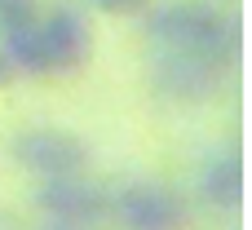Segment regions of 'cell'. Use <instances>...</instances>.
<instances>
[{"mask_svg":"<svg viewBox=\"0 0 252 230\" xmlns=\"http://www.w3.org/2000/svg\"><path fill=\"white\" fill-rule=\"evenodd\" d=\"M13 75H18V66H13V58H9V53L0 49V89H4V84H13Z\"/></svg>","mask_w":252,"mask_h":230,"instance_id":"30bf717a","label":"cell"},{"mask_svg":"<svg viewBox=\"0 0 252 230\" xmlns=\"http://www.w3.org/2000/svg\"><path fill=\"white\" fill-rule=\"evenodd\" d=\"M49 230H80V226H62V222H53V226H49Z\"/></svg>","mask_w":252,"mask_h":230,"instance_id":"8fae6325","label":"cell"},{"mask_svg":"<svg viewBox=\"0 0 252 230\" xmlns=\"http://www.w3.org/2000/svg\"><path fill=\"white\" fill-rule=\"evenodd\" d=\"M230 58H217V53H195V49H168L159 44L155 58H151V80L159 93L177 98V102H199L208 93L221 89V80L230 75Z\"/></svg>","mask_w":252,"mask_h":230,"instance_id":"3957f363","label":"cell"},{"mask_svg":"<svg viewBox=\"0 0 252 230\" xmlns=\"http://www.w3.org/2000/svg\"><path fill=\"white\" fill-rule=\"evenodd\" d=\"M204 199L221 213H235L244 204V160L230 151V155H217L204 173Z\"/></svg>","mask_w":252,"mask_h":230,"instance_id":"52a82bcc","label":"cell"},{"mask_svg":"<svg viewBox=\"0 0 252 230\" xmlns=\"http://www.w3.org/2000/svg\"><path fill=\"white\" fill-rule=\"evenodd\" d=\"M146 35L168 49H195L217 58H239V22L213 0H164L146 4Z\"/></svg>","mask_w":252,"mask_h":230,"instance_id":"7a4b0ae2","label":"cell"},{"mask_svg":"<svg viewBox=\"0 0 252 230\" xmlns=\"http://www.w3.org/2000/svg\"><path fill=\"white\" fill-rule=\"evenodd\" d=\"M13 160L35 173V177H71V173H84L93 151L80 133H66V129H27L18 142H13Z\"/></svg>","mask_w":252,"mask_h":230,"instance_id":"277c9868","label":"cell"},{"mask_svg":"<svg viewBox=\"0 0 252 230\" xmlns=\"http://www.w3.org/2000/svg\"><path fill=\"white\" fill-rule=\"evenodd\" d=\"M35 204L53 217V222H62V226H97L106 213H111V199H106V191H97L84 173H71V177H44L40 182V191H35Z\"/></svg>","mask_w":252,"mask_h":230,"instance_id":"5b68a950","label":"cell"},{"mask_svg":"<svg viewBox=\"0 0 252 230\" xmlns=\"http://www.w3.org/2000/svg\"><path fill=\"white\" fill-rule=\"evenodd\" d=\"M0 49L13 58L18 71H35V75H62V71H80L93 58V31L89 18L58 4L49 13H40L27 31L0 40Z\"/></svg>","mask_w":252,"mask_h":230,"instance_id":"6da1fadb","label":"cell"},{"mask_svg":"<svg viewBox=\"0 0 252 230\" xmlns=\"http://www.w3.org/2000/svg\"><path fill=\"white\" fill-rule=\"evenodd\" d=\"M40 18V0H0V40L27 31Z\"/></svg>","mask_w":252,"mask_h":230,"instance_id":"ba28073f","label":"cell"},{"mask_svg":"<svg viewBox=\"0 0 252 230\" xmlns=\"http://www.w3.org/2000/svg\"><path fill=\"white\" fill-rule=\"evenodd\" d=\"M111 213L124 230H186V204L159 182H128L111 199Z\"/></svg>","mask_w":252,"mask_h":230,"instance_id":"8992f818","label":"cell"},{"mask_svg":"<svg viewBox=\"0 0 252 230\" xmlns=\"http://www.w3.org/2000/svg\"><path fill=\"white\" fill-rule=\"evenodd\" d=\"M97 9H106V13H142L151 0H93Z\"/></svg>","mask_w":252,"mask_h":230,"instance_id":"9c48e42d","label":"cell"}]
</instances>
